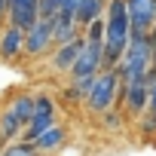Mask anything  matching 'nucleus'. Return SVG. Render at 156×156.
I'll list each match as a JSON object with an SVG mask.
<instances>
[{"label": "nucleus", "instance_id": "nucleus-1", "mask_svg": "<svg viewBox=\"0 0 156 156\" xmlns=\"http://www.w3.org/2000/svg\"><path fill=\"white\" fill-rule=\"evenodd\" d=\"M119 73L116 70H101L98 76H95V83H92V92H89V98L83 101L86 104V110L89 113H104V110H110L113 104H116V89H119Z\"/></svg>", "mask_w": 156, "mask_h": 156}, {"label": "nucleus", "instance_id": "nucleus-2", "mask_svg": "<svg viewBox=\"0 0 156 156\" xmlns=\"http://www.w3.org/2000/svg\"><path fill=\"white\" fill-rule=\"evenodd\" d=\"M55 126V101L49 98V95H34V116H31V122L22 129V135H19V141H25V144H31L34 138H40L46 129H52Z\"/></svg>", "mask_w": 156, "mask_h": 156}, {"label": "nucleus", "instance_id": "nucleus-3", "mask_svg": "<svg viewBox=\"0 0 156 156\" xmlns=\"http://www.w3.org/2000/svg\"><path fill=\"white\" fill-rule=\"evenodd\" d=\"M52 52V22L37 19L28 31H25V43H22V55L28 61H37L43 55Z\"/></svg>", "mask_w": 156, "mask_h": 156}, {"label": "nucleus", "instance_id": "nucleus-4", "mask_svg": "<svg viewBox=\"0 0 156 156\" xmlns=\"http://www.w3.org/2000/svg\"><path fill=\"white\" fill-rule=\"evenodd\" d=\"M129 16V37H147L156 25V0H122Z\"/></svg>", "mask_w": 156, "mask_h": 156}, {"label": "nucleus", "instance_id": "nucleus-5", "mask_svg": "<svg viewBox=\"0 0 156 156\" xmlns=\"http://www.w3.org/2000/svg\"><path fill=\"white\" fill-rule=\"evenodd\" d=\"M95 73H101V43L86 40L70 67V80H83V76H95Z\"/></svg>", "mask_w": 156, "mask_h": 156}, {"label": "nucleus", "instance_id": "nucleus-6", "mask_svg": "<svg viewBox=\"0 0 156 156\" xmlns=\"http://www.w3.org/2000/svg\"><path fill=\"white\" fill-rule=\"evenodd\" d=\"M83 43H86L83 37H76L73 43H64V46H52V52H49V61H52V70H58V73H70V67H73L76 55H80Z\"/></svg>", "mask_w": 156, "mask_h": 156}, {"label": "nucleus", "instance_id": "nucleus-7", "mask_svg": "<svg viewBox=\"0 0 156 156\" xmlns=\"http://www.w3.org/2000/svg\"><path fill=\"white\" fill-rule=\"evenodd\" d=\"M22 43H25V31L6 25L3 31H0V58H6V61L22 58Z\"/></svg>", "mask_w": 156, "mask_h": 156}, {"label": "nucleus", "instance_id": "nucleus-8", "mask_svg": "<svg viewBox=\"0 0 156 156\" xmlns=\"http://www.w3.org/2000/svg\"><path fill=\"white\" fill-rule=\"evenodd\" d=\"M64 138H67V129H61V126L55 122L52 129H46L40 138H34V141H31V150H34L37 156H43V153H52V150H58V147L64 144Z\"/></svg>", "mask_w": 156, "mask_h": 156}, {"label": "nucleus", "instance_id": "nucleus-9", "mask_svg": "<svg viewBox=\"0 0 156 156\" xmlns=\"http://www.w3.org/2000/svg\"><path fill=\"white\" fill-rule=\"evenodd\" d=\"M104 6H107V0H80V3H76V12H73V25L83 31L95 19H104Z\"/></svg>", "mask_w": 156, "mask_h": 156}, {"label": "nucleus", "instance_id": "nucleus-10", "mask_svg": "<svg viewBox=\"0 0 156 156\" xmlns=\"http://www.w3.org/2000/svg\"><path fill=\"white\" fill-rule=\"evenodd\" d=\"M16 119H19V126L25 129L28 122H31V116H34V95H28V92H19L12 101H9V107H6Z\"/></svg>", "mask_w": 156, "mask_h": 156}, {"label": "nucleus", "instance_id": "nucleus-11", "mask_svg": "<svg viewBox=\"0 0 156 156\" xmlns=\"http://www.w3.org/2000/svg\"><path fill=\"white\" fill-rule=\"evenodd\" d=\"M122 122H126V116H122V110H119V107H110V110H104V113H101V126H104L107 132H113V129L119 132V129H122Z\"/></svg>", "mask_w": 156, "mask_h": 156}, {"label": "nucleus", "instance_id": "nucleus-12", "mask_svg": "<svg viewBox=\"0 0 156 156\" xmlns=\"http://www.w3.org/2000/svg\"><path fill=\"white\" fill-rule=\"evenodd\" d=\"M0 156H37V153L31 150V144L12 141V144H6V147H0Z\"/></svg>", "mask_w": 156, "mask_h": 156}, {"label": "nucleus", "instance_id": "nucleus-13", "mask_svg": "<svg viewBox=\"0 0 156 156\" xmlns=\"http://www.w3.org/2000/svg\"><path fill=\"white\" fill-rule=\"evenodd\" d=\"M138 132H141L144 138H153V135H156V113L144 110V113L138 116Z\"/></svg>", "mask_w": 156, "mask_h": 156}, {"label": "nucleus", "instance_id": "nucleus-14", "mask_svg": "<svg viewBox=\"0 0 156 156\" xmlns=\"http://www.w3.org/2000/svg\"><path fill=\"white\" fill-rule=\"evenodd\" d=\"M55 12H58V0H37V19L52 22Z\"/></svg>", "mask_w": 156, "mask_h": 156}, {"label": "nucleus", "instance_id": "nucleus-15", "mask_svg": "<svg viewBox=\"0 0 156 156\" xmlns=\"http://www.w3.org/2000/svg\"><path fill=\"white\" fill-rule=\"evenodd\" d=\"M76 3L80 0H58V19H64V22H73V12H76Z\"/></svg>", "mask_w": 156, "mask_h": 156}, {"label": "nucleus", "instance_id": "nucleus-16", "mask_svg": "<svg viewBox=\"0 0 156 156\" xmlns=\"http://www.w3.org/2000/svg\"><path fill=\"white\" fill-rule=\"evenodd\" d=\"M147 110H150V113H156V83L147 89Z\"/></svg>", "mask_w": 156, "mask_h": 156}, {"label": "nucleus", "instance_id": "nucleus-17", "mask_svg": "<svg viewBox=\"0 0 156 156\" xmlns=\"http://www.w3.org/2000/svg\"><path fill=\"white\" fill-rule=\"evenodd\" d=\"M0 31H3V22H0Z\"/></svg>", "mask_w": 156, "mask_h": 156}]
</instances>
